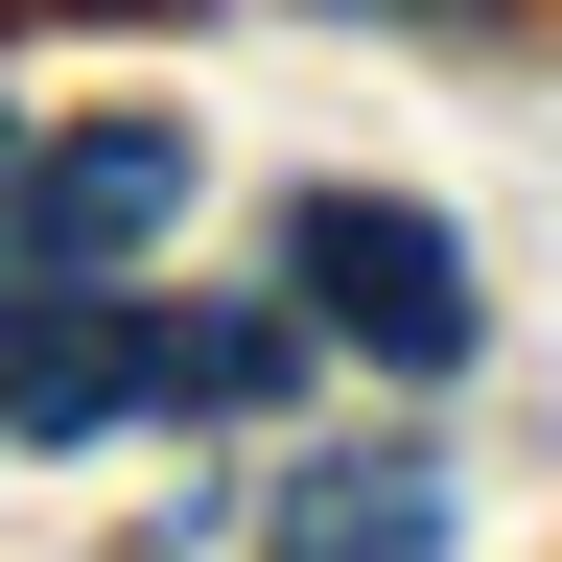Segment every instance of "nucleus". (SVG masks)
<instances>
[{
	"mask_svg": "<svg viewBox=\"0 0 562 562\" xmlns=\"http://www.w3.org/2000/svg\"><path fill=\"white\" fill-rule=\"evenodd\" d=\"M0 211H24V140H0Z\"/></svg>",
	"mask_w": 562,
	"mask_h": 562,
	"instance_id": "obj_6",
	"label": "nucleus"
},
{
	"mask_svg": "<svg viewBox=\"0 0 562 562\" xmlns=\"http://www.w3.org/2000/svg\"><path fill=\"white\" fill-rule=\"evenodd\" d=\"M258 539H446V469L422 446H328V469L258 492Z\"/></svg>",
	"mask_w": 562,
	"mask_h": 562,
	"instance_id": "obj_4",
	"label": "nucleus"
},
{
	"mask_svg": "<svg viewBox=\"0 0 562 562\" xmlns=\"http://www.w3.org/2000/svg\"><path fill=\"white\" fill-rule=\"evenodd\" d=\"M281 258H305V328H351L375 375H469V328H492V305H469V235H446V211H375V188H328Z\"/></svg>",
	"mask_w": 562,
	"mask_h": 562,
	"instance_id": "obj_1",
	"label": "nucleus"
},
{
	"mask_svg": "<svg viewBox=\"0 0 562 562\" xmlns=\"http://www.w3.org/2000/svg\"><path fill=\"white\" fill-rule=\"evenodd\" d=\"M165 211H188V117H94V140H47V165H24V211H0V281H117Z\"/></svg>",
	"mask_w": 562,
	"mask_h": 562,
	"instance_id": "obj_3",
	"label": "nucleus"
},
{
	"mask_svg": "<svg viewBox=\"0 0 562 562\" xmlns=\"http://www.w3.org/2000/svg\"><path fill=\"white\" fill-rule=\"evenodd\" d=\"M117 422H165V305L0 281V446H117Z\"/></svg>",
	"mask_w": 562,
	"mask_h": 562,
	"instance_id": "obj_2",
	"label": "nucleus"
},
{
	"mask_svg": "<svg viewBox=\"0 0 562 562\" xmlns=\"http://www.w3.org/2000/svg\"><path fill=\"white\" fill-rule=\"evenodd\" d=\"M281 375H305V328H281V305H211V328H165V422H188V398L235 422V398H281Z\"/></svg>",
	"mask_w": 562,
	"mask_h": 562,
	"instance_id": "obj_5",
	"label": "nucleus"
}]
</instances>
